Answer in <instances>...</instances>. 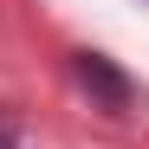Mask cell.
Masks as SVG:
<instances>
[{
    "mask_svg": "<svg viewBox=\"0 0 149 149\" xmlns=\"http://www.w3.org/2000/svg\"><path fill=\"white\" fill-rule=\"evenodd\" d=\"M78 78H84L97 97H104L110 110H130V84H123V78H117V71H110L104 58H91V52H84V58H78Z\"/></svg>",
    "mask_w": 149,
    "mask_h": 149,
    "instance_id": "cell-1",
    "label": "cell"
}]
</instances>
